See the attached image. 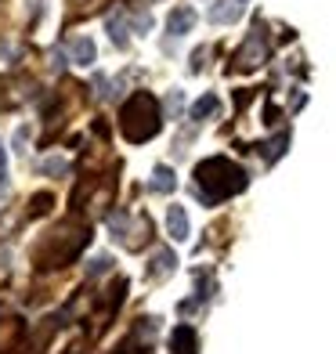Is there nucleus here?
Segmentation results:
<instances>
[{
	"instance_id": "1",
	"label": "nucleus",
	"mask_w": 336,
	"mask_h": 354,
	"mask_svg": "<svg viewBox=\"0 0 336 354\" xmlns=\"http://www.w3.org/2000/svg\"><path fill=\"white\" fill-rule=\"evenodd\" d=\"M91 243V224L80 221V217H66L58 224V228H51L40 243L33 246V264L40 271H55V268H66L73 264L80 253H84V246Z\"/></svg>"
},
{
	"instance_id": "2",
	"label": "nucleus",
	"mask_w": 336,
	"mask_h": 354,
	"mask_svg": "<svg viewBox=\"0 0 336 354\" xmlns=\"http://www.w3.org/2000/svg\"><path fill=\"white\" fill-rule=\"evenodd\" d=\"M246 185H250V174L239 163H232L228 156H210L196 167V192L206 206L235 196V192H243Z\"/></svg>"
},
{
	"instance_id": "3",
	"label": "nucleus",
	"mask_w": 336,
	"mask_h": 354,
	"mask_svg": "<svg viewBox=\"0 0 336 354\" xmlns=\"http://www.w3.org/2000/svg\"><path fill=\"white\" fill-rule=\"evenodd\" d=\"M159 127H163V112H159V102L152 98V94L138 91L127 98V105L120 109V131L127 141H152L159 134Z\"/></svg>"
},
{
	"instance_id": "4",
	"label": "nucleus",
	"mask_w": 336,
	"mask_h": 354,
	"mask_svg": "<svg viewBox=\"0 0 336 354\" xmlns=\"http://www.w3.org/2000/svg\"><path fill=\"white\" fill-rule=\"evenodd\" d=\"M109 232H112V239H120L127 250H141L152 235V221L134 217L127 210H116V214H109Z\"/></svg>"
},
{
	"instance_id": "5",
	"label": "nucleus",
	"mask_w": 336,
	"mask_h": 354,
	"mask_svg": "<svg viewBox=\"0 0 336 354\" xmlns=\"http://www.w3.org/2000/svg\"><path fill=\"white\" fill-rule=\"evenodd\" d=\"M268 55V29H264V22H257L253 26V33L246 37V44L235 51V58H232V66L228 69H235V73H250V69H257L261 66V58Z\"/></svg>"
},
{
	"instance_id": "6",
	"label": "nucleus",
	"mask_w": 336,
	"mask_h": 354,
	"mask_svg": "<svg viewBox=\"0 0 336 354\" xmlns=\"http://www.w3.org/2000/svg\"><path fill=\"white\" fill-rule=\"evenodd\" d=\"M167 232L174 243H188V232H192V224H188V214H185V206H170L167 210Z\"/></svg>"
},
{
	"instance_id": "7",
	"label": "nucleus",
	"mask_w": 336,
	"mask_h": 354,
	"mask_svg": "<svg viewBox=\"0 0 336 354\" xmlns=\"http://www.w3.org/2000/svg\"><path fill=\"white\" fill-rule=\"evenodd\" d=\"M174 268H178V257H174V250H156V253H152V264H149L145 275H149L152 282H159V279H167Z\"/></svg>"
},
{
	"instance_id": "8",
	"label": "nucleus",
	"mask_w": 336,
	"mask_h": 354,
	"mask_svg": "<svg viewBox=\"0 0 336 354\" xmlns=\"http://www.w3.org/2000/svg\"><path fill=\"white\" fill-rule=\"evenodd\" d=\"M149 188H152V192H159V196H167V192H174V188H178V174H174L167 163H159V167H152Z\"/></svg>"
},
{
	"instance_id": "9",
	"label": "nucleus",
	"mask_w": 336,
	"mask_h": 354,
	"mask_svg": "<svg viewBox=\"0 0 336 354\" xmlns=\"http://www.w3.org/2000/svg\"><path fill=\"white\" fill-rule=\"evenodd\" d=\"M170 347H174V354H196V347H199L196 329H192V326H178L174 336H170Z\"/></svg>"
},
{
	"instance_id": "10",
	"label": "nucleus",
	"mask_w": 336,
	"mask_h": 354,
	"mask_svg": "<svg viewBox=\"0 0 336 354\" xmlns=\"http://www.w3.org/2000/svg\"><path fill=\"white\" fill-rule=\"evenodd\" d=\"M192 26H196V11H192V8H174V11H170L167 29H170L174 37H185V33H192Z\"/></svg>"
},
{
	"instance_id": "11",
	"label": "nucleus",
	"mask_w": 336,
	"mask_h": 354,
	"mask_svg": "<svg viewBox=\"0 0 336 354\" xmlns=\"http://www.w3.org/2000/svg\"><path fill=\"white\" fill-rule=\"evenodd\" d=\"M19 336H22V318H4V329H0V351L15 354V347H19Z\"/></svg>"
},
{
	"instance_id": "12",
	"label": "nucleus",
	"mask_w": 336,
	"mask_h": 354,
	"mask_svg": "<svg viewBox=\"0 0 336 354\" xmlns=\"http://www.w3.org/2000/svg\"><path fill=\"white\" fill-rule=\"evenodd\" d=\"M206 19H210L214 26L239 22V19H243V4H239V0H235V4H232V0H228V4H217V8H210V15H206Z\"/></svg>"
},
{
	"instance_id": "13",
	"label": "nucleus",
	"mask_w": 336,
	"mask_h": 354,
	"mask_svg": "<svg viewBox=\"0 0 336 354\" xmlns=\"http://www.w3.org/2000/svg\"><path fill=\"white\" fill-rule=\"evenodd\" d=\"M69 55H73L76 66H91V62L98 58V47H94V40H91V37H76V40H73V47H69Z\"/></svg>"
},
{
	"instance_id": "14",
	"label": "nucleus",
	"mask_w": 336,
	"mask_h": 354,
	"mask_svg": "<svg viewBox=\"0 0 336 354\" xmlns=\"http://www.w3.org/2000/svg\"><path fill=\"white\" fill-rule=\"evenodd\" d=\"M51 206H55V196H51V192H37V196L29 199V206H26V217L37 221V217H44L47 210H51Z\"/></svg>"
},
{
	"instance_id": "15",
	"label": "nucleus",
	"mask_w": 336,
	"mask_h": 354,
	"mask_svg": "<svg viewBox=\"0 0 336 354\" xmlns=\"http://www.w3.org/2000/svg\"><path fill=\"white\" fill-rule=\"evenodd\" d=\"M217 109H221V102L214 98V94H203V98L192 105V120L196 123H203V120H210V116H217Z\"/></svg>"
},
{
	"instance_id": "16",
	"label": "nucleus",
	"mask_w": 336,
	"mask_h": 354,
	"mask_svg": "<svg viewBox=\"0 0 336 354\" xmlns=\"http://www.w3.org/2000/svg\"><path fill=\"white\" fill-rule=\"evenodd\" d=\"M286 145H290V134L282 131V134H275V138H271L268 145H261L257 152H264V163H275V159H279V156L286 152Z\"/></svg>"
},
{
	"instance_id": "17",
	"label": "nucleus",
	"mask_w": 336,
	"mask_h": 354,
	"mask_svg": "<svg viewBox=\"0 0 336 354\" xmlns=\"http://www.w3.org/2000/svg\"><path fill=\"white\" fill-rule=\"evenodd\" d=\"M109 37H112L116 47L131 44V33H127V19H123V15H112V19H109Z\"/></svg>"
},
{
	"instance_id": "18",
	"label": "nucleus",
	"mask_w": 336,
	"mask_h": 354,
	"mask_svg": "<svg viewBox=\"0 0 336 354\" xmlns=\"http://www.w3.org/2000/svg\"><path fill=\"white\" fill-rule=\"evenodd\" d=\"M40 174H47V177H66V174H69V159H62V156L44 159V163H40Z\"/></svg>"
},
{
	"instance_id": "19",
	"label": "nucleus",
	"mask_w": 336,
	"mask_h": 354,
	"mask_svg": "<svg viewBox=\"0 0 336 354\" xmlns=\"http://www.w3.org/2000/svg\"><path fill=\"white\" fill-rule=\"evenodd\" d=\"M69 4H73V19H80V15H91V11H98L102 4H105V0H69Z\"/></svg>"
},
{
	"instance_id": "20",
	"label": "nucleus",
	"mask_w": 336,
	"mask_h": 354,
	"mask_svg": "<svg viewBox=\"0 0 336 354\" xmlns=\"http://www.w3.org/2000/svg\"><path fill=\"white\" fill-rule=\"evenodd\" d=\"M167 109L174 112V120L181 116V109H185V94L181 91H170V98H167Z\"/></svg>"
},
{
	"instance_id": "21",
	"label": "nucleus",
	"mask_w": 336,
	"mask_h": 354,
	"mask_svg": "<svg viewBox=\"0 0 336 354\" xmlns=\"http://www.w3.org/2000/svg\"><path fill=\"white\" fill-rule=\"evenodd\" d=\"M109 257H94V261H91V271H87V275H105V271H109Z\"/></svg>"
},
{
	"instance_id": "22",
	"label": "nucleus",
	"mask_w": 336,
	"mask_h": 354,
	"mask_svg": "<svg viewBox=\"0 0 336 354\" xmlns=\"http://www.w3.org/2000/svg\"><path fill=\"white\" fill-rule=\"evenodd\" d=\"M206 55H210L206 47H199V51L192 55V73H203V69H206Z\"/></svg>"
},
{
	"instance_id": "23",
	"label": "nucleus",
	"mask_w": 336,
	"mask_h": 354,
	"mask_svg": "<svg viewBox=\"0 0 336 354\" xmlns=\"http://www.w3.org/2000/svg\"><path fill=\"white\" fill-rule=\"evenodd\" d=\"M26 141H29V127H19L15 131V152H26Z\"/></svg>"
},
{
	"instance_id": "24",
	"label": "nucleus",
	"mask_w": 336,
	"mask_h": 354,
	"mask_svg": "<svg viewBox=\"0 0 336 354\" xmlns=\"http://www.w3.org/2000/svg\"><path fill=\"white\" fill-rule=\"evenodd\" d=\"M4 163H8V156H4V145H0V170H4Z\"/></svg>"
},
{
	"instance_id": "25",
	"label": "nucleus",
	"mask_w": 336,
	"mask_h": 354,
	"mask_svg": "<svg viewBox=\"0 0 336 354\" xmlns=\"http://www.w3.org/2000/svg\"><path fill=\"white\" fill-rule=\"evenodd\" d=\"M120 354H131V351H120Z\"/></svg>"
}]
</instances>
